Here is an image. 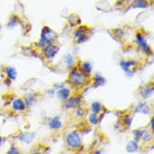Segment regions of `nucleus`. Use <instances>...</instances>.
<instances>
[{
  "label": "nucleus",
  "instance_id": "obj_1",
  "mask_svg": "<svg viewBox=\"0 0 154 154\" xmlns=\"http://www.w3.org/2000/svg\"><path fill=\"white\" fill-rule=\"evenodd\" d=\"M67 83L74 88L82 89L91 84V76L84 74L77 66H75L67 75Z\"/></svg>",
  "mask_w": 154,
  "mask_h": 154
},
{
  "label": "nucleus",
  "instance_id": "obj_2",
  "mask_svg": "<svg viewBox=\"0 0 154 154\" xmlns=\"http://www.w3.org/2000/svg\"><path fill=\"white\" fill-rule=\"evenodd\" d=\"M58 42V35L55 30H53L49 26H44L42 28V32H40V38L36 42V47L42 49L44 47L51 44V42Z\"/></svg>",
  "mask_w": 154,
  "mask_h": 154
},
{
  "label": "nucleus",
  "instance_id": "obj_3",
  "mask_svg": "<svg viewBox=\"0 0 154 154\" xmlns=\"http://www.w3.org/2000/svg\"><path fill=\"white\" fill-rule=\"evenodd\" d=\"M135 45L137 47L139 51L142 55L146 56V57H150L153 54V50L151 48V46L149 45V42H147L146 36L144 35V32L142 30L137 31L135 34Z\"/></svg>",
  "mask_w": 154,
  "mask_h": 154
},
{
  "label": "nucleus",
  "instance_id": "obj_4",
  "mask_svg": "<svg viewBox=\"0 0 154 154\" xmlns=\"http://www.w3.org/2000/svg\"><path fill=\"white\" fill-rule=\"evenodd\" d=\"M93 32V29L85 25H78L73 32L74 42L76 45H82L85 42H87Z\"/></svg>",
  "mask_w": 154,
  "mask_h": 154
},
{
  "label": "nucleus",
  "instance_id": "obj_5",
  "mask_svg": "<svg viewBox=\"0 0 154 154\" xmlns=\"http://www.w3.org/2000/svg\"><path fill=\"white\" fill-rule=\"evenodd\" d=\"M66 146L73 151H78L83 146V139L79 132L70 131L65 135Z\"/></svg>",
  "mask_w": 154,
  "mask_h": 154
},
{
  "label": "nucleus",
  "instance_id": "obj_6",
  "mask_svg": "<svg viewBox=\"0 0 154 154\" xmlns=\"http://www.w3.org/2000/svg\"><path fill=\"white\" fill-rule=\"evenodd\" d=\"M59 46L57 45V42H51V44H48L46 46L42 48V58L46 60L47 63H51L54 60L56 56L59 53Z\"/></svg>",
  "mask_w": 154,
  "mask_h": 154
},
{
  "label": "nucleus",
  "instance_id": "obj_7",
  "mask_svg": "<svg viewBox=\"0 0 154 154\" xmlns=\"http://www.w3.org/2000/svg\"><path fill=\"white\" fill-rule=\"evenodd\" d=\"M135 66H137V62L134 59H121L119 60V67L127 77H132L134 75Z\"/></svg>",
  "mask_w": 154,
  "mask_h": 154
},
{
  "label": "nucleus",
  "instance_id": "obj_8",
  "mask_svg": "<svg viewBox=\"0 0 154 154\" xmlns=\"http://www.w3.org/2000/svg\"><path fill=\"white\" fill-rule=\"evenodd\" d=\"M82 104H83V97H82V95L75 94V95H70L68 97V100H66L64 102V108L67 109V111H74L75 108L81 106Z\"/></svg>",
  "mask_w": 154,
  "mask_h": 154
},
{
  "label": "nucleus",
  "instance_id": "obj_9",
  "mask_svg": "<svg viewBox=\"0 0 154 154\" xmlns=\"http://www.w3.org/2000/svg\"><path fill=\"white\" fill-rule=\"evenodd\" d=\"M11 109L14 112H25L27 109V106H26L23 98L17 97L11 102Z\"/></svg>",
  "mask_w": 154,
  "mask_h": 154
},
{
  "label": "nucleus",
  "instance_id": "obj_10",
  "mask_svg": "<svg viewBox=\"0 0 154 154\" xmlns=\"http://www.w3.org/2000/svg\"><path fill=\"white\" fill-rule=\"evenodd\" d=\"M76 66L84 74L88 75V76H92V74H93V65H92V63H91V62H88V60H81V62L77 63Z\"/></svg>",
  "mask_w": 154,
  "mask_h": 154
},
{
  "label": "nucleus",
  "instance_id": "obj_11",
  "mask_svg": "<svg viewBox=\"0 0 154 154\" xmlns=\"http://www.w3.org/2000/svg\"><path fill=\"white\" fill-rule=\"evenodd\" d=\"M153 85L151 84H146L141 86L140 88V95L142 97L143 100H149L151 97L153 96Z\"/></svg>",
  "mask_w": 154,
  "mask_h": 154
},
{
  "label": "nucleus",
  "instance_id": "obj_12",
  "mask_svg": "<svg viewBox=\"0 0 154 154\" xmlns=\"http://www.w3.org/2000/svg\"><path fill=\"white\" fill-rule=\"evenodd\" d=\"M150 0H133L130 2L128 9H146L150 7Z\"/></svg>",
  "mask_w": 154,
  "mask_h": 154
},
{
  "label": "nucleus",
  "instance_id": "obj_13",
  "mask_svg": "<svg viewBox=\"0 0 154 154\" xmlns=\"http://www.w3.org/2000/svg\"><path fill=\"white\" fill-rule=\"evenodd\" d=\"M72 95V88L69 87H59L58 91L56 92V96L60 102H65L66 100H68V97Z\"/></svg>",
  "mask_w": 154,
  "mask_h": 154
},
{
  "label": "nucleus",
  "instance_id": "obj_14",
  "mask_svg": "<svg viewBox=\"0 0 154 154\" xmlns=\"http://www.w3.org/2000/svg\"><path fill=\"white\" fill-rule=\"evenodd\" d=\"M48 126L53 131H59L63 127V122L59 116H54L48 119Z\"/></svg>",
  "mask_w": 154,
  "mask_h": 154
},
{
  "label": "nucleus",
  "instance_id": "obj_15",
  "mask_svg": "<svg viewBox=\"0 0 154 154\" xmlns=\"http://www.w3.org/2000/svg\"><path fill=\"white\" fill-rule=\"evenodd\" d=\"M4 73L6 75V79H8L9 82H14L17 79V76H18V72L15 67L12 66H6L4 68Z\"/></svg>",
  "mask_w": 154,
  "mask_h": 154
},
{
  "label": "nucleus",
  "instance_id": "obj_16",
  "mask_svg": "<svg viewBox=\"0 0 154 154\" xmlns=\"http://www.w3.org/2000/svg\"><path fill=\"white\" fill-rule=\"evenodd\" d=\"M91 82H93L94 87H100V86H104L106 84V78L100 73H95L93 78H91Z\"/></svg>",
  "mask_w": 154,
  "mask_h": 154
},
{
  "label": "nucleus",
  "instance_id": "obj_17",
  "mask_svg": "<svg viewBox=\"0 0 154 154\" xmlns=\"http://www.w3.org/2000/svg\"><path fill=\"white\" fill-rule=\"evenodd\" d=\"M135 113H140L142 115H149L151 113V107L145 103V102H140L139 104L135 106Z\"/></svg>",
  "mask_w": 154,
  "mask_h": 154
},
{
  "label": "nucleus",
  "instance_id": "obj_18",
  "mask_svg": "<svg viewBox=\"0 0 154 154\" xmlns=\"http://www.w3.org/2000/svg\"><path fill=\"white\" fill-rule=\"evenodd\" d=\"M23 100L25 102L26 106H27V108H29V107H32L35 105V103L37 102V97H36V95L34 93H28V94H26L23 96Z\"/></svg>",
  "mask_w": 154,
  "mask_h": 154
},
{
  "label": "nucleus",
  "instance_id": "obj_19",
  "mask_svg": "<svg viewBox=\"0 0 154 154\" xmlns=\"http://www.w3.org/2000/svg\"><path fill=\"white\" fill-rule=\"evenodd\" d=\"M35 139V133H30V132H25L19 135V140L21 143H26V144H30L32 142V140Z\"/></svg>",
  "mask_w": 154,
  "mask_h": 154
},
{
  "label": "nucleus",
  "instance_id": "obj_20",
  "mask_svg": "<svg viewBox=\"0 0 154 154\" xmlns=\"http://www.w3.org/2000/svg\"><path fill=\"white\" fill-rule=\"evenodd\" d=\"M64 63L66 65V68L68 70H70L72 68H74L76 66V62H75V58L72 54H67L64 56Z\"/></svg>",
  "mask_w": 154,
  "mask_h": 154
},
{
  "label": "nucleus",
  "instance_id": "obj_21",
  "mask_svg": "<svg viewBox=\"0 0 154 154\" xmlns=\"http://www.w3.org/2000/svg\"><path fill=\"white\" fill-rule=\"evenodd\" d=\"M140 150V143L136 142L135 140H132L127 143L126 145V152L127 153H135Z\"/></svg>",
  "mask_w": 154,
  "mask_h": 154
},
{
  "label": "nucleus",
  "instance_id": "obj_22",
  "mask_svg": "<svg viewBox=\"0 0 154 154\" xmlns=\"http://www.w3.org/2000/svg\"><path fill=\"white\" fill-rule=\"evenodd\" d=\"M104 111H105L104 106L100 104V102H97V100L93 102L92 104H91V112L92 113H95L97 115H100V113L104 112Z\"/></svg>",
  "mask_w": 154,
  "mask_h": 154
},
{
  "label": "nucleus",
  "instance_id": "obj_23",
  "mask_svg": "<svg viewBox=\"0 0 154 154\" xmlns=\"http://www.w3.org/2000/svg\"><path fill=\"white\" fill-rule=\"evenodd\" d=\"M153 140V133L149 130H144L142 128V136H141V142L150 143Z\"/></svg>",
  "mask_w": 154,
  "mask_h": 154
},
{
  "label": "nucleus",
  "instance_id": "obj_24",
  "mask_svg": "<svg viewBox=\"0 0 154 154\" xmlns=\"http://www.w3.org/2000/svg\"><path fill=\"white\" fill-rule=\"evenodd\" d=\"M87 122H88L92 126H96L100 124V119H98V115L95 114V113H89L88 115H87Z\"/></svg>",
  "mask_w": 154,
  "mask_h": 154
},
{
  "label": "nucleus",
  "instance_id": "obj_25",
  "mask_svg": "<svg viewBox=\"0 0 154 154\" xmlns=\"http://www.w3.org/2000/svg\"><path fill=\"white\" fill-rule=\"evenodd\" d=\"M111 34H112L113 37H114L116 40H121L122 38H124L125 31H124L122 28H115V29H112V30H111Z\"/></svg>",
  "mask_w": 154,
  "mask_h": 154
},
{
  "label": "nucleus",
  "instance_id": "obj_26",
  "mask_svg": "<svg viewBox=\"0 0 154 154\" xmlns=\"http://www.w3.org/2000/svg\"><path fill=\"white\" fill-rule=\"evenodd\" d=\"M19 25V17L17 15H11L9 20L7 21V27L8 28H14Z\"/></svg>",
  "mask_w": 154,
  "mask_h": 154
},
{
  "label": "nucleus",
  "instance_id": "obj_27",
  "mask_svg": "<svg viewBox=\"0 0 154 154\" xmlns=\"http://www.w3.org/2000/svg\"><path fill=\"white\" fill-rule=\"evenodd\" d=\"M133 123V116L132 115H124L123 119H122V125L124 127H130Z\"/></svg>",
  "mask_w": 154,
  "mask_h": 154
},
{
  "label": "nucleus",
  "instance_id": "obj_28",
  "mask_svg": "<svg viewBox=\"0 0 154 154\" xmlns=\"http://www.w3.org/2000/svg\"><path fill=\"white\" fill-rule=\"evenodd\" d=\"M74 111H75V116L78 117V119H82V117H84L86 115V108H84L82 105L78 106L77 108H75Z\"/></svg>",
  "mask_w": 154,
  "mask_h": 154
},
{
  "label": "nucleus",
  "instance_id": "obj_29",
  "mask_svg": "<svg viewBox=\"0 0 154 154\" xmlns=\"http://www.w3.org/2000/svg\"><path fill=\"white\" fill-rule=\"evenodd\" d=\"M133 136L136 142H141V136H142V128H136L133 131Z\"/></svg>",
  "mask_w": 154,
  "mask_h": 154
},
{
  "label": "nucleus",
  "instance_id": "obj_30",
  "mask_svg": "<svg viewBox=\"0 0 154 154\" xmlns=\"http://www.w3.org/2000/svg\"><path fill=\"white\" fill-rule=\"evenodd\" d=\"M7 153L8 154H19L20 153L19 147L17 146V145H11V146L8 149Z\"/></svg>",
  "mask_w": 154,
  "mask_h": 154
},
{
  "label": "nucleus",
  "instance_id": "obj_31",
  "mask_svg": "<svg viewBox=\"0 0 154 154\" xmlns=\"http://www.w3.org/2000/svg\"><path fill=\"white\" fill-rule=\"evenodd\" d=\"M149 126H150V131L153 133V132H154V117H153V116H151L150 125H149Z\"/></svg>",
  "mask_w": 154,
  "mask_h": 154
},
{
  "label": "nucleus",
  "instance_id": "obj_32",
  "mask_svg": "<svg viewBox=\"0 0 154 154\" xmlns=\"http://www.w3.org/2000/svg\"><path fill=\"white\" fill-rule=\"evenodd\" d=\"M48 94H49V96H54V94H55V88H50L49 91H48Z\"/></svg>",
  "mask_w": 154,
  "mask_h": 154
},
{
  "label": "nucleus",
  "instance_id": "obj_33",
  "mask_svg": "<svg viewBox=\"0 0 154 154\" xmlns=\"http://www.w3.org/2000/svg\"><path fill=\"white\" fill-rule=\"evenodd\" d=\"M4 142H5V139L2 137V136H0V146L4 144Z\"/></svg>",
  "mask_w": 154,
  "mask_h": 154
},
{
  "label": "nucleus",
  "instance_id": "obj_34",
  "mask_svg": "<svg viewBox=\"0 0 154 154\" xmlns=\"http://www.w3.org/2000/svg\"><path fill=\"white\" fill-rule=\"evenodd\" d=\"M126 1H128V2H131V1H133V0H126Z\"/></svg>",
  "mask_w": 154,
  "mask_h": 154
},
{
  "label": "nucleus",
  "instance_id": "obj_35",
  "mask_svg": "<svg viewBox=\"0 0 154 154\" xmlns=\"http://www.w3.org/2000/svg\"><path fill=\"white\" fill-rule=\"evenodd\" d=\"M0 32H1V25H0Z\"/></svg>",
  "mask_w": 154,
  "mask_h": 154
}]
</instances>
